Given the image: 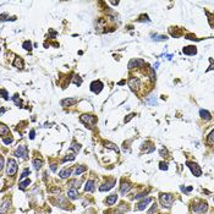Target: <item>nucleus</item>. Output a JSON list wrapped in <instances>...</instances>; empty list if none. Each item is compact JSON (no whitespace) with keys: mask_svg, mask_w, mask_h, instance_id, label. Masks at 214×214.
I'll return each instance as SVG.
<instances>
[{"mask_svg":"<svg viewBox=\"0 0 214 214\" xmlns=\"http://www.w3.org/2000/svg\"><path fill=\"white\" fill-rule=\"evenodd\" d=\"M159 199H160V203L163 204V207L170 208L173 202H174V196L171 193H162Z\"/></svg>","mask_w":214,"mask_h":214,"instance_id":"1","label":"nucleus"},{"mask_svg":"<svg viewBox=\"0 0 214 214\" xmlns=\"http://www.w3.org/2000/svg\"><path fill=\"white\" fill-rule=\"evenodd\" d=\"M17 171V163L15 159H9L8 162V166H6V174L9 176H14Z\"/></svg>","mask_w":214,"mask_h":214,"instance_id":"2","label":"nucleus"},{"mask_svg":"<svg viewBox=\"0 0 214 214\" xmlns=\"http://www.w3.org/2000/svg\"><path fill=\"white\" fill-rule=\"evenodd\" d=\"M81 121L86 125H88L91 129L94 126V124L97 123V118L94 115H82L81 116Z\"/></svg>","mask_w":214,"mask_h":214,"instance_id":"3","label":"nucleus"},{"mask_svg":"<svg viewBox=\"0 0 214 214\" xmlns=\"http://www.w3.org/2000/svg\"><path fill=\"white\" fill-rule=\"evenodd\" d=\"M186 164H187V166L191 169V171H192V174H193L194 176L199 177V176L202 175V170H201V168H199L196 163H193V162H187Z\"/></svg>","mask_w":214,"mask_h":214,"instance_id":"4","label":"nucleus"},{"mask_svg":"<svg viewBox=\"0 0 214 214\" xmlns=\"http://www.w3.org/2000/svg\"><path fill=\"white\" fill-rule=\"evenodd\" d=\"M15 154L16 157H20V158H27L28 157V151H27V147L25 144H21L17 147V149L15 151Z\"/></svg>","mask_w":214,"mask_h":214,"instance_id":"5","label":"nucleus"},{"mask_svg":"<svg viewBox=\"0 0 214 214\" xmlns=\"http://www.w3.org/2000/svg\"><path fill=\"white\" fill-rule=\"evenodd\" d=\"M152 201H153V199H152L151 197H147L146 199H143V201L138 202V204L135 207V209H136V210H144V209L148 207V204H149Z\"/></svg>","mask_w":214,"mask_h":214,"instance_id":"6","label":"nucleus"},{"mask_svg":"<svg viewBox=\"0 0 214 214\" xmlns=\"http://www.w3.org/2000/svg\"><path fill=\"white\" fill-rule=\"evenodd\" d=\"M129 86H130V88L132 91H137L141 87V81L138 78H136V77H132V78L129 80Z\"/></svg>","mask_w":214,"mask_h":214,"instance_id":"7","label":"nucleus"},{"mask_svg":"<svg viewBox=\"0 0 214 214\" xmlns=\"http://www.w3.org/2000/svg\"><path fill=\"white\" fill-rule=\"evenodd\" d=\"M103 89V83L100 81H94L91 83V91L93 93H99Z\"/></svg>","mask_w":214,"mask_h":214,"instance_id":"8","label":"nucleus"},{"mask_svg":"<svg viewBox=\"0 0 214 214\" xmlns=\"http://www.w3.org/2000/svg\"><path fill=\"white\" fill-rule=\"evenodd\" d=\"M208 209V205H207V203H199L198 205H196V207H192V210L194 212V213H204L205 210Z\"/></svg>","mask_w":214,"mask_h":214,"instance_id":"9","label":"nucleus"},{"mask_svg":"<svg viewBox=\"0 0 214 214\" xmlns=\"http://www.w3.org/2000/svg\"><path fill=\"white\" fill-rule=\"evenodd\" d=\"M182 53L185 55H194V54H197V49L193 45H188V47H185L182 49Z\"/></svg>","mask_w":214,"mask_h":214,"instance_id":"10","label":"nucleus"},{"mask_svg":"<svg viewBox=\"0 0 214 214\" xmlns=\"http://www.w3.org/2000/svg\"><path fill=\"white\" fill-rule=\"evenodd\" d=\"M114 185H115V180H113V181H110V182H106V184H103V185L99 187V191H102V192L109 191L110 188L114 187Z\"/></svg>","mask_w":214,"mask_h":214,"instance_id":"11","label":"nucleus"},{"mask_svg":"<svg viewBox=\"0 0 214 214\" xmlns=\"http://www.w3.org/2000/svg\"><path fill=\"white\" fill-rule=\"evenodd\" d=\"M77 103L76 98H67V99H62L61 100V106H71L73 104Z\"/></svg>","mask_w":214,"mask_h":214,"instance_id":"12","label":"nucleus"},{"mask_svg":"<svg viewBox=\"0 0 214 214\" xmlns=\"http://www.w3.org/2000/svg\"><path fill=\"white\" fill-rule=\"evenodd\" d=\"M144 61L143 60H140V59H132L130 62H129V69H134V67H137L138 65H143Z\"/></svg>","mask_w":214,"mask_h":214,"instance_id":"13","label":"nucleus"},{"mask_svg":"<svg viewBox=\"0 0 214 214\" xmlns=\"http://www.w3.org/2000/svg\"><path fill=\"white\" fill-rule=\"evenodd\" d=\"M42 165H43V159H42L41 157H39V158L37 157V158L33 159V166H34L36 170H41Z\"/></svg>","mask_w":214,"mask_h":214,"instance_id":"14","label":"nucleus"},{"mask_svg":"<svg viewBox=\"0 0 214 214\" xmlns=\"http://www.w3.org/2000/svg\"><path fill=\"white\" fill-rule=\"evenodd\" d=\"M67 197L70 199H76L78 197V192H77V188H70L67 191Z\"/></svg>","mask_w":214,"mask_h":214,"instance_id":"15","label":"nucleus"},{"mask_svg":"<svg viewBox=\"0 0 214 214\" xmlns=\"http://www.w3.org/2000/svg\"><path fill=\"white\" fill-rule=\"evenodd\" d=\"M199 115H201V118H202V119H204V120H207V121L212 119L210 113H209L208 110H204V109H201V110H199Z\"/></svg>","mask_w":214,"mask_h":214,"instance_id":"16","label":"nucleus"},{"mask_svg":"<svg viewBox=\"0 0 214 214\" xmlns=\"http://www.w3.org/2000/svg\"><path fill=\"white\" fill-rule=\"evenodd\" d=\"M84 191H86V192H93V191H94V181H93V180L87 181V184H86V186H84Z\"/></svg>","mask_w":214,"mask_h":214,"instance_id":"17","label":"nucleus"},{"mask_svg":"<svg viewBox=\"0 0 214 214\" xmlns=\"http://www.w3.org/2000/svg\"><path fill=\"white\" fill-rule=\"evenodd\" d=\"M131 187H132V186H131L130 184L125 182V184H123V185H121V187H120V192H121L123 194H126V193H127V192L131 190Z\"/></svg>","mask_w":214,"mask_h":214,"instance_id":"18","label":"nucleus"},{"mask_svg":"<svg viewBox=\"0 0 214 214\" xmlns=\"http://www.w3.org/2000/svg\"><path fill=\"white\" fill-rule=\"evenodd\" d=\"M14 66L17 67V69H23V67H25V64H23L22 58H16L15 61H14Z\"/></svg>","mask_w":214,"mask_h":214,"instance_id":"19","label":"nucleus"},{"mask_svg":"<svg viewBox=\"0 0 214 214\" xmlns=\"http://www.w3.org/2000/svg\"><path fill=\"white\" fill-rule=\"evenodd\" d=\"M71 173H72V169H64V170L60 171L59 176H60L61 179H66V177H69V176L71 175Z\"/></svg>","mask_w":214,"mask_h":214,"instance_id":"20","label":"nucleus"},{"mask_svg":"<svg viewBox=\"0 0 214 214\" xmlns=\"http://www.w3.org/2000/svg\"><path fill=\"white\" fill-rule=\"evenodd\" d=\"M118 199V196L116 194H110L108 198H106V204L108 205H113Z\"/></svg>","mask_w":214,"mask_h":214,"instance_id":"21","label":"nucleus"},{"mask_svg":"<svg viewBox=\"0 0 214 214\" xmlns=\"http://www.w3.org/2000/svg\"><path fill=\"white\" fill-rule=\"evenodd\" d=\"M10 205V201L9 199H4L3 201V204H2V209H0V212H2V214H5L8 207Z\"/></svg>","mask_w":214,"mask_h":214,"instance_id":"22","label":"nucleus"},{"mask_svg":"<svg viewBox=\"0 0 214 214\" xmlns=\"http://www.w3.org/2000/svg\"><path fill=\"white\" fill-rule=\"evenodd\" d=\"M0 135H2L3 138H5V136L9 135V129H8L5 125H2V126H0Z\"/></svg>","mask_w":214,"mask_h":214,"instance_id":"23","label":"nucleus"},{"mask_svg":"<svg viewBox=\"0 0 214 214\" xmlns=\"http://www.w3.org/2000/svg\"><path fill=\"white\" fill-rule=\"evenodd\" d=\"M152 39H153V41H155V42H164V41H166L168 38H166L165 36H159V34H153V36H152Z\"/></svg>","mask_w":214,"mask_h":214,"instance_id":"24","label":"nucleus"},{"mask_svg":"<svg viewBox=\"0 0 214 214\" xmlns=\"http://www.w3.org/2000/svg\"><path fill=\"white\" fill-rule=\"evenodd\" d=\"M87 170V168L84 166V165H78L77 168H76V170H75V175L77 176V175H81L82 173H84Z\"/></svg>","mask_w":214,"mask_h":214,"instance_id":"25","label":"nucleus"},{"mask_svg":"<svg viewBox=\"0 0 214 214\" xmlns=\"http://www.w3.org/2000/svg\"><path fill=\"white\" fill-rule=\"evenodd\" d=\"M30 184H31V180L27 179V180H25V181H21L19 187H20V190H25V188H27V187L30 186Z\"/></svg>","mask_w":214,"mask_h":214,"instance_id":"26","label":"nucleus"},{"mask_svg":"<svg viewBox=\"0 0 214 214\" xmlns=\"http://www.w3.org/2000/svg\"><path fill=\"white\" fill-rule=\"evenodd\" d=\"M207 143H208V144H213V143H214V130L209 134V136H208V138H207Z\"/></svg>","mask_w":214,"mask_h":214,"instance_id":"27","label":"nucleus"},{"mask_svg":"<svg viewBox=\"0 0 214 214\" xmlns=\"http://www.w3.org/2000/svg\"><path fill=\"white\" fill-rule=\"evenodd\" d=\"M22 47H23V49H26V50H31V49H32V43H31L30 41H26V42H23Z\"/></svg>","mask_w":214,"mask_h":214,"instance_id":"28","label":"nucleus"},{"mask_svg":"<svg viewBox=\"0 0 214 214\" xmlns=\"http://www.w3.org/2000/svg\"><path fill=\"white\" fill-rule=\"evenodd\" d=\"M72 151H75V152H80L81 151V146L78 144V143H76V142H73L72 144H71V147H70Z\"/></svg>","mask_w":214,"mask_h":214,"instance_id":"29","label":"nucleus"},{"mask_svg":"<svg viewBox=\"0 0 214 214\" xmlns=\"http://www.w3.org/2000/svg\"><path fill=\"white\" fill-rule=\"evenodd\" d=\"M105 147H106V148H112V149H114L116 153H119V148H118L115 144H113V143H105Z\"/></svg>","mask_w":214,"mask_h":214,"instance_id":"30","label":"nucleus"},{"mask_svg":"<svg viewBox=\"0 0 214 214\" xmlns=\"http://www.w3.org/2000/svg\"><path fill=\"white\" fill-rule=\"evenodd\" d=\"M12 99H14V102H15V104H16V105H19V106H21V105H22V100L19 98V95H17V94H16V95H15Z\"/></svg>","mask_w":214,"mask_h":214,"instance_id":"31","label":"nucleus"},{"mask_svg":"<svg viewBox=\"0 0 214 214\" xmlns=\"http://www.w3.org/2000/svg\"><path fill=\"white\" fill-rule=\"evenodd\" d=\"M73 83L77 84V86H81V84H82V80H81V77H80V76H75V78H73Z\"/></svg>","mask_w":214,"mask_h":214,"instance_id":"32","label":"nucleus"},{"mask_svg":"<svg viewBox=\"0 0 214 214\" xmlns=\"http://www.w3.org/2000/svg\"><path fill=\"white\" fill-rule=\"evenodd\" d=\"M30 174H31L30 169H25V170H23V173H22V175H21V180H22V179H25V177H27Z\"/></svg>","mask_w":214,"mask_h":214,"instance_id":"33","label":"nucleus"},{"mask_svg":"<svg viewBox=\"0 0 214 214\" xmlns=\"http://www.w3.org/2000/svg\"><path fill=\"white\" fill-rule=\"evenodd\" d=\"M0 92H2V95H3L4 99H9V93H8L4 88H2V91H0Z\"/></svg>","mask_w":214,"mask_h":214,"instance_id":"34","label":"nucleus"},{"mask_svg":"<svg viewBox=\"0 0 214 214\" xmlns=\"http://www.w3.org/2000/svg\"><path fill=\"white\" fill-rule=\"evenodd\" d=\"M159 169H160V170H168V164L164 163V162H162V163L159 164Z\"/></svg>","mask_w":214,"mask_h":214,"instance_id":"35","label":"nucleus"},{"mask_svg":"<svg viewBox=\"0 0 214 214\" xmlns=\"http://www.w3.org/2000/svg\"><path fill=\"white\" fill-rule=\"evenodd\" d=\"M14 140H12V137H9V138H3V142L5 143V144H9V143H11Z\"/></svg>","mask_w":214,"mask_h":214,"instance_id":"36","label":"nucleus"},{"mask_svg":"<svg viewBox=\"0 0 214 214\" xmlns=\"http://www.w3.org/2000/svg\"><path fill=\"white\" fill-rule=\"evenodd\" d=\"M155 210H157V204H153V205H152V208L148 210V214H153Z\"/></svg>","mask_w":214,"mask_h":214,"instance_id":"37","label":"nucleus"},{"mask_svg":"<svg viewBox=\"0 0 214 214\" xmlns=\"http://www.w3.org/2000/svg\"><path fill=\"white\" fill-rule=\"evenodd\" d=\"M75 159V155H69V157H65L64 158V162H67V160H73Z\"/></svg>","mask_w":214,"mask_h":214,"instance_id":"38","label":"nucleus"},{"mask_svg":"<svg viewBox=\"0 0 214 214\" xmlns=\"http://www.w3.org/2000/svg\"><path fill=\"white\" fill-rule=\"evenodd\" d=\"M34 135H36L34 130H31V132H30V138H31V140H33V138H34Z\"/></svg>","mask_w":214,"mask_h":214,"instance_id":"39","label":"nucleus"},{"mask_svg":"<svg viewBox=\"0 0 214 214\" xmlns=\"http://www.w3.org/2000/svg\"><path fill=\"white\" fill-rule=\"evenodd\" d=\"M134 116H135V114H130V115H129V118H127V119H125V123H129V121H130V120H131Z\"/></svg>","mask_w":214,"mask_h":214,"instance_id":"40","label":"nucleus"},{"mask_svg":"<svg viewBox=\"0 0 214 214\" xmlns=\"http://www.w3.org/2000/svg\"><path fill=\"white\" fill-rule=\"evenodd\" d=\"M210 62H212V65L208 67V70H207V71H210V70H213V69H214V64H213V60H212V59H210Z\"/></svg>","mask_w":214,"mask_h":214,"instance_id":"41","label":"nucleus"},{"mask_svg":"<svg viewBox=\"0 0 214 214\" xmlns=\"http://www.w3.org/2000/svg\"><path fill=\"white\" fill-rule=\"evenodd\" d=\"M0 164H2V165H0V168L3 169V168H4V158H3V157L0 158Z\"/></svg>","mask_w":214,"mask_h":214,"instance_id":"42","label":"nucleus"},{"mask_svg":"<svg viewBox=\"0 0 214 214\" xmlns=\"http://www.w3.org/2000/svg\"><path fill=\"white\" fill-rule=\"evenodd\" d=\"M52 192H60V188H53Z\"/></svg>","mask_w":214,"mask_h":214,"instance_id":"43","label":"nucleus"},{"mask_svg":"<svg viewBox=\"0 0 214 214\" xmlns=\"http://www.w3.org/2000/svg\"><path fill=\"white\" fill-rule=\"evenodd\" d=\"M5 113V108H2V115Z\"/></svg>","mask_w":214,"mask_h":214,"instance_id":"44","label":"nucleus"}]
</instances>
